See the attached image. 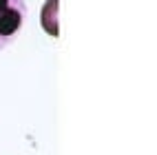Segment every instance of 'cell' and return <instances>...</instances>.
Masks as SVG:
<instances>
[{
    "mask_svg": "<svg viewBox=\"0 0 157 155\" xmlns=\"http://www.w3.org/2000/svg\"><path fill=\"white\" fill-rule=\"evenodd\" d=\"M27 20L25 0H0V51L18 38Z\"/></svg>",
    "mask_w": 157,
    "mask_h": 155,
    "instance_id": "6da1fadb",
    "label": "cell"
},
{
    "mask_svg": "<svg viewBox=\"0 0 157 155\" xmlns=\"http://www.w3.org/2000/svg\"><path fill=\"white\" fill-rule=\"evenodd\" d=\"M58 16H60V0H44L40 22H42V29L53 38L60 36V18Z\"/></svg>",
    "mask_w": 157,
    "mask_h": 155,
    "instance_id": "7a4b0ae2",
    "label": "cell"
}]
</instances>
